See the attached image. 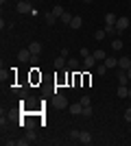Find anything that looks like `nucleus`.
<instances>
[{
  "mask_svg": "<svg viewBox=\"0 0 131 146\" xmlns=\"http://www.w3.org/2000/svg\"><path fill=\"white\" fill-rule=\"evenodd\" d=\"M55 107L57 109H68V98L63 96V94H55Z\"/></svg>",
  "mask_w": 131,
  "mask_h": 146,
  "instance_id": "f257e3e1",
  "label": "nucleus"
},
{
  "mask_svg": "<svg viewBox=\"0 0 131 146\" xmlns=\"http://www.w3.org/2000/svg\"><path fill=\"white\" fill-rule=\"evenodd\" d=\"M18 11L20 13H31L33 11V5L29 2V0H20V2H18Z\"/></svg>",
  "mask_w": 131,
  "mask_h": 146,
  "instance_id": "f03ea898",
  "label": "nucleus"
},
{
  "mask_svg": "<svg viewBox=\"0 0 131 146\" xmlns=\"http://www.w3.org/2000/svg\"><path fill=\"white\" fill-rule=\"evenodd\" d=\"M96 63H98V61L94 59V55L85 57V59H83V70H94V68H96Z\"/></svg>",
  "mask_w": 131,
  "mask_h": 146,
  "instance_id": "7ed1b4c3",
  "label": "nucleus"
},
{
  "mask_svg": "<svg viewBox=\"0 0 131 146\" xmlns=\"http://www.w3.org/2000/svg\"><path fill=\"white\" fill-rule=\"evenodd\" d=\"M116 22H118V15H114V13H107V15H105V29L116 26Z\"/></svg>",
  "mask_w": 131,
  "mask_h": 146,
  "instance_id": "20e7f679",
  "label": "nucleus"
},
{
  "mask_svg": "<svg viewBox=\"0 0 131 146\" xmlns=\"http://www.w3.org/2000/svg\"><path fill=\"white\" fill-rule=\"evenodd\" d=\"M66 66H68V59L59 55V57H57V59H55V70H63V68H66Z\"/></svg>",
  "mask_w": 131,
  "mask_h": 146,
  "instance_id": "39448f33",
  "label": "nucleus"
},
{
  "mask_svg": "<svg viewBox=\"0 0 131 146\" xmlns=\"http://www.w3.org/2000/svg\"><path fill=\"white\" fill-rule=\"evenodd\" d=\"M68 26H70V29H74V31L81 29V26H83V18H81V15H74V18H72V22H70Z\"/></svg>",
  "mask_w": 131,
  "mask_h": 146,
  "instance_id": "423d86ee",
  "label": "nucleus"
},
{
  "mask_svg": "<svg viewBox=\"0 0 131 146\" xmlns=\"http://www.w3.org/2000/svg\"><path fill=\"white\" fill-rule=\"evenodd\" d=\"M31 57H33V52H31L29 48H22V50L18 52V59H20V61H29Z\"/></svg>",
  "mask_w": 131,
  "mask_h": 146,
  "instance_id": "0eeeda50",
  "label": "nucleus"
},
{
  "mask_svg": "<svg viewBox=\"0 0 131 146\" xmlns=\"http://www.w3.org/2000/svg\"><path fill=\"white\" fill-rule=\"evenodd\" d=\"M68 109H70V113H72V116H81V111H83V105H81V103H74V105H70Z\"/></svg>",
  "mask_w": 131,
  "mask_h": 146,
  "instance_id": "6e6552de",
  "label": "nucleus"
},
{
  "mask_svg": "<svg viewBox=\"0 0 131 146\" xmlns=\"http://www.w3.org/2000/svg\"><path fill=\"white\" fill-rule=\"evenodd\" d=\"M127 26H129V18H118V22H116V29H118L120 33H122V31H125Z\"/></svg>",
  "mask_w": 131,
  "mask_h": 146,
  "instance_id": "1a4fd4ad",
  "label": "nucleus"
},
{
  "mask_svg": "<svg viewBox=\"0 0 131 146\" xmlns=\"http://www.w3.org/2000/svg\"><path fill=\"white\" fill-rule=\"evenodd\" d=\"M118 68L129 70V68H131V59H129V57H120V59H118Z\"/></svg>",
  "mask_w": 131,
  "mask_h": 146,
  "instance_id": "9d476101",
  "label": "nucleus"
},
{
  "mask_svg": "<svg viewBox=\"0 0 131 146\" xmlns=\"http://www.w3.org/2000/svg\"><path fill=\"white\" fill-rule=\"evenodd\" d=\"M103 63L107 66V70H112V68H118V59H116V57H107Z\"/></svg>",
  "mask_w": 131,
  "mask_h": 146,
  "instance_id": "9b49d317",
  "label": "nucleus"
},
{
  "mask_svg": "<svg viewBox=\"0 0 131 146\" xmlns=\"http://www.w3.org/2000/svg\"><path fill=\"white\" fill-rule=\"evenodd\" d=\"M29 50H31L33 55H39V52H42V44L39 42H31L29 44Z\"/></svg>",
  "mask_w": 131,
  "mask_h": 146,
  "instance_id": "f8f14e48",
  "label": "nucleus"
},
{
  "mask_svg": "<svg viewBox=\"0 0 131 146\" xmlns=\"http://www.w3.org/2000/svg\"><path fill=\"white\" fill-rule=\"evenodd\" d=\"M79 142H81V144H92V135L87 133V131H81V135H79Z\"/></svg>",
  "mask_w": 131,
  "mask_h": 146,
  "instance_id": "ddd939ff",
  "label": "nucleus"
},
{
  "mask_svg": "<svg viewBox=\"0 0 131 146\" xmlns=\"http://www.w3.org/2000/svg\"><path fill=\"white\" fill-rule=\"evenodd\" d=\"M118 83H120V85H127V83H129V74H127L125 70H120V72H118Z\"/></svg>",
  "mask_w": 131,
  "mask_h": 146,
  "instance_id": "4468645a",
  "label": "nucleus"
},
{
  "mask_svg": "<svg viewBox=\"0 0 131 146\" xmlns=\"http://www.w3.org/2000/svg\"><path fill=\"white\" fill-rule=\"evenodd\" d=\"M116 94H118V98H129V87H127V85H120Z\"/></svg>",
  "mask_w": 131,
  "mask_h": 146,
  "instance_id": "2eb2a0df",
  "label": "nucleus"
},
{
  "mask_svg": "<svg viewBox=\"0 0 131 146\" xmlns=\"http://www.w3.org/2000/svg\"><path fill=\"white\" fill-rule=\"evenodd\" d=\"M44 18H46V24L53 26V24H55V20H57V15L53 11H48V13H44Z\"/></svg>",
  "mask_w": 131,
  "mask_h": 146,
  "instance_id": "dca6fc26",
  "label": "nucleus"
},
{
  "mask_svg": "<svg viewBox=\"0 0 131 146\" xmlns=\"http://www.w3.org/2000/svg\"><path fill=\"white\" fill-rule=\"evenodd\" d=\"M92 55H94V59H96V61H105L107 59V52H105V50H94Z\"/></svg>",
  "mask_w": 131,
  "mask_h": 146,
  "instance_id": "f3484780",
  "label": "nucleus"
},
{
  "mask_svg": "<svg viewBox=\"0 0 131 146\" xmlns=\"http://www.w3.org/2000/svg\"><path fill=\"white\" fill-rule=\"evenodd\" d=\"M68 68L70 70H79V68H81V61L79 59H68Z\"/></svg>",
  "mask_w": 131,
  "mask_h": 146,
  "instance_id": "a211bd4d",
  "label": "nucleus"
},
{
  "mask_svg": "<svg viewBox=\"0 0 131 146\" xmlns=\"http://www.w3.org/2000/svg\"><path fill=\"white\" fill-rule=\"evenodd\" d=\"M72 18H74V15H72V13H68V11H66V13H63V15H61V18H59V20H61L63 24H70V22H72Z\"/></svg>",
  "mask_w": 131,
  "mask_h": 146,
  "instance_id": "6ab92c4d",
  "label": "nucleus"
},
{
  "mask_svg": "<svg viewBox=\"0 0 131 146\" xmlns=\"http://www.w3.org/2000/svg\"><path fill=\"white\" fill-rule=\"evenodd\" d=\"M81 116H83V118H92V105H87V107H83Z\"/></svg>",
  "mask_w": 131,
  "mask_h": 146,
  "instance_id": "aec40b11",
  "label": "nucleus"
},
{
  "mask_svg": "<svg viewBox=\"0 0 131 146\" xmlns=\"http://www.w3.org/2000/svg\"><path fill=\"white\" fill-rule=\"evenodd\" d=\"M90 55H92V50H90V48H85V46H83V48L79 50V57H81V59H85V57H90Z\"/></svg>",
  "mask_w": 131,
  "mask_h": 146,
  "instance_id": "412c9836",
  "label": "nucleus"
},
{
  "mask_svg": "<svg viewBox=\"0 0 131 146\" xmlns=\"http://www.w3.org/2000/svg\"><path fill=\"white\" fill-rule=\"evenodd\" d=\"M112 50H122V39H114L112 42Z\"/></svg>",
  "mask_w": 131,
  "mask_h": 146,
  "instance_id": "4be33fe9",
  "label": "nucleus"
},
{
  "mask_svg": "<svg viewBox=\"0 0 131 146\" xmlns=\"http://www.w3.org/2000/svg\"><path fill=\"white\" fill-rule=\"evenodd\" d=\"M105 35H107L105 29H100V31H96V33H94V39H98V42H100V39H105Z\"/></svg>",
  "mask_w": 131,
  "mask_h": 146,
  "instance_id": "5701e85b",
  "label": "nucleus"
},
{
  "mask_svg": "<svg viewBox=\"0 0 131 146\" xmlns=\"http://www.w3.org/2000/svg\"><path fill=\"white\" fill-rule=\"evenodd\" d=\"M53 13H55L57 18H61L63 13H66V9H63V7H59V5H57V7H55V9H53Z\"/></svg>",
  "mask_w": 131,
  "mask_h": 146,
  "instance_id": "b1692460",
  "label": "nucleus"
},
{
  "mask_svg": "<svg viewBox=\"0 0 131 146\" xmlns=\"http://www.w3.org/2000/svg\"><path fill=\"white\" fill-rule=\"evenodd\" d=\"M79 103H81L83 107H87V105H92V98H90V96H81V100H79Z\"/></svg>",
  "mask_w": 131,
  "mask_h": 146,
  "instance_id": "393cba45",
  "label": "nucleus"
},
{
  "mask_svg": "<svg viewBox=\"0 0 131 146\" xmlns=\"http://www.w3.org/2000/svg\"><path fill=\"white\" fill-rule=\"evenodd\" d=\"M94 70H96L98 74H105V72H107V66H105V63H100V66H96Z\"/></svg>",
  "mask_w": 131,
  "mask_h": 146,
  "instance_id": "a878e982",
  "label": "nucleus"
},
{
  "mask_svg": "<svg viewBox=\"0 0 131 146\" xmlns=\"http://www.w3.org/2000/svg\"><path fill=\"white\" fill-rule=\"evenodd\" d=\"M79 135H81V131H70V140H79Z\"/></svg>",
  "mask_w": 131,
  "mask_h": 146,
  "instance_id": "bb28decb",
  "label": "nucleus"
},
{
  "mask_svg": "<svg viewBox=\"0 0 131 146\" xmlns=\"http://www.w3.org/2000/svg\"><path fill=\"white\" fill-rule=\"evenodd\" d=\"M125 120L131 122V107H127V111H125Z\"/></svg>",
  "mask_w": 131,
  "mask_h": 146,
  "instance_id": "cd10ccee",
  "label": "nucleus"
},
{
  "mask_svg": "<svg viewBox=\"0 0 131 146\" xmlns=\"http://www.w3.org/2000/svg\"><path fill=\"white\" fill-rule=\"evenodd\" d=\"M29 142H31V140H29V137H26V140H18V144H15V146H26V144H29Z\"/></svg>",
  "mask_w": 131,
  "mask_h": 146,
  "instance_id": "c85d7f7f",
  "label": "nucleus"
},
{
  "mask_svg": "<svg viewBox=\"0 0 131 146\" xmlns=\"http://www.w3.org/2000/svg\"><path fill=\"white\" fill-rule=\"evenodd\" d=\"M59 55H61V57H66V59H68V55H70V50H68V48H61V52H59Z\"/></svg>",
  "mask_w": 131,
  "mask_h": 146,
  "instance_id": "c756f323",
  "label": "nucleus"
},
{
  "mask_svg": "<svg viewBox=\"0 0 131 146\" xmlns=\"http://www.w3.org/2000/svg\"><path fill=\"white\" fill-rule=\"evenodd\" d=\"M7 146H13V144H18V140H5Z\"/></svg>",
  "mask_w": 131,
  "mask_h": 146,
  "instance_id": "7c9ffc66",
  "label": "nucleus"
},
{
  "mask_svg": "<svg viewBox=\"0 0 131 146\" xmlns=\"http://www.w3.org/2000/svg\"><path fill=\"white\" fill-rule=\"evenodd\" d=\"M127 74H129V81H131V68H129V70H127Z\"/></svg>",
  "mask_w": 131,
  "mask_h": 146,
  "instance_id": "2f4dec72",
  "label": "nucleus"
},
{
  "mask_svg": "<svg viewBox=\"0 0 131 146\" xmlns=\"http://www.w3.org/2000/svg\"><path fill=\"white\" fill-rule=\"evenodd\" d=\"M129 98H131V87H129Z\"/></svg>",
  "mask_w": 131,
  "mask_h": 146,
  "instance_id": "473e14b6",
  "label": "nucleus"
},
{
  "mask_svg": "<svg viewBox=\"0 0 131 146\" xmlns=\"http://www.w3.org/2000/svg\"><path fill=\"white\" fill-rule=\"evenodd\" d=\"M85 2H94V0H85Z\"/></svg>",
  "mask_w": 131,
  "mask_h": 146,
  "instance_id": "72a5a7b5",
  "label": "nucleus"
}]
</instances>
